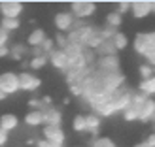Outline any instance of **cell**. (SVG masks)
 I'll return each instance as SVG.
<instances>
[{
	"instance_id": "43",
	"label": "cell",
	"mask_w": 155,
	"mask_h": 147,
	"mask_svg": "<svg viewBox=\"0 0 155 147\" xmlns=\"http://www.w3.org/2000/svg\"><path fill=\"white\" fill-rule=\"evenodd\" d=\"M146 142H148V143H150L151 147H155V132H151V134H150L148 138H146Z\"/></svg>"
},
{
	"instance_id": "11",
	"label": "cell",
	"mask_w": 155,
	"mask_h": 147,
	"mask_svg": "<svg viewBox=\"0 0 155 147\" xmlns=\"http://www.w3.org/2000/svg\"><path fill=\"white\" fill-rule=\"evenodd\" d=\"M44 125L45 126H61L63 125V113H61L57 107H48L44 111Z\"/></svg>"
},
{
	"instance_id": "20",
	"label": "cell",
	"mask_w": 155,
	"mask_h": 147,
	"mask_svg": "<svg viewBox=\"0 0 155 147\" xmlns=\"http://www.w3.org/2000/svg\"><path fill=\"white\" fill-rule=\"evenodd\" d=\"M138 91L144 92L146 96H150V98H151V96L155 94V75L150 77V79H144V81L138 83Z\"/></svg>"
},
{
	"instance_id": "40",
	"label": "cell",
	"mask_w": 155,
	"mask_h": 147,
	"mask_svg": "<svg viewBox=\"0 0 155 147\" xmlns=\"http://www.w3.org/2000/svg\"><path fill=\"white\" fill-rule=\"evenodd\" d=\"M8 136H10V134H8V132H4V130L0 128V147H2V145H6V142H8Z\"/></svg>"
},
{
	"instance_id": "22",
	"label": "cell",
	"mask_w": 155,
	"mask_h": 147,
	"mask_svg": "<svg viewBox=\"0 0 155 147\" xmlns=\"http://www.w3.org/2000/svg\"><path fill=\"white\" fill-rule=\"evenodd\" d=\"M106 25L108 27H112V28H119L123 25V15L117 13V11H108L106 13Z\"/></svg>"
},
{
	"instance_id": "13",
	"label": "cell",
	"mask_w": 155,
	"mask_h": 147,
	"mask_svg": "<svg viewBox=\"0 0 155 147\" xmlns=\"http://www.w3.org/2000/svg\"><path fill=\"white\" fill-rule=\"evenodd\" d=\"M19 126V119L15 113H2L0 115V128L4 130V132L10 134L12 130H15Z\"/></svg>"
},
{
	"instance_id": "25",
	"label": "cell",
	"mask_w": 155,
	"mask_h": 147,
	"mask_svg": "<svg viewBox=\"0 0 155 147\" xmlns=\"http://www.w3.org/2000/svg\"><path fill=\"white\" fill-rule=\"evenodd\" d=\"M148 98H150V96H146L144 92H140V91H138V92H133V100H130V106L136 107L138 113H140V107L144 106V102H146Z\"/></svg>"
},
{
	"instance_id": "41",
	"label": "cell",
	"mask_w": 155,
	"mask_h": 147,
	"mask_svg": "<svg viewBox=\"0 0 155 147\" xmlns=\"http://www.w3.org/2000/svg\"><path fill=\"white\" fill-rule=\"evenodd\" d=\"M4 57H10V47H8V45L0 47V59H4Z\"/></svg>"
},
{
	"instance_id": "12",
	"label": "cell",
	"mask_w": 155,
	"mask_h": 147,
	"mask_svg": "<svg viewBox=\"0 0 155 147\" xmlns=\"http://www.w3.org/2000/svg\"><path fill=\"white\" fill-rule=\"evenodd\" d=\"M155 119V100L148 98L144 102V106L140 107V113H138V121L142 123H151Z\"/></svg>"
},
{
	"instance_id": "33",
	"label": "cell",
	"mask_w": 155,
	"mask_h": 147,
	"mask_svg": "<svg viewBox=\"0 0 155 147\" xmlns=\"http://www.w3.org/2000/svg\"><path fill=\"white\" fill-rule=\"evenodd\" d=\"M40 47L44 49L45 55H49L51 51H55V49H57V47H55V40H53V38H45V42L40 45Z\"/></svg>"
},
{
	"instance_id": "45",
	"label": "cell",
	"mask_w": 155,
	"mask_h": 147,
	"mask_svg": "<svg viewBox=\"0 0 155 147\" xmlns=\"http://www.w3.org/2000/svg\"><path fill=\"white\" fill-rule=\"evenodd\" d=\"M151 13H155V0H151Z\"/></svg>"
},
{
	"instance_id": "24",
	"label": "cell",
	"mask_w": 155,
	"mask_h": 147,
	"mask_svg": "<svg viewBox=\"0 0 155 147\" xmlns=\"http://www.w3.org/2000/svg\"><path fill=\"white\" fill-rule=\"evenodd\" d=\"M91 147H115V142L108 136H98L91 142Z\"/></svg>"
},
{
	"instance_id": "6",
	"label": "cell",
	"mask_w": 155,
	"mask_h": 147,
	"mask_svg": "<svg viewBox=\"0 0 155 147\" xmlns=\"http://www.w3.org/2000/svg\"><path fill=\"white\" fill-rule=\"evenodd\" d=\"M23 13V4L17 0H2L0 2V15L8 19H19Z\"/></svg>"
},
{
	"instance_id": "4",
	"label": "cell",
	"mask_w": 155,
	"mask_h": 147,
	"mask_svg": "<svg viewBox=\"0 0 155 147\" xmlns=\"http://www.w3.org/2000/svg\"><path fill=\"white\" fill-rule=\"evenodd\" d=\"M53 23H55V27L59 32L63 34H68L70 30L74 28V23H76V17L72 15V11H57L55 13V19H53Z\"/></svg>"
},
{
	"instance_id": "38",
	"label": "cell",
	"mask_w": 155,
	"mask_h": 147,
	"mask_svg": "<svg viewBox=\"0 0 155 147\" xmlns=\"http://www.w3.org/2000/svg\"><path fill=\"white\" fill-rule=\"evenodd\" d=\"M38 147H61L57 143H53V142H48V140H40V142H36Z\"/></svg>"
},
{
	"instance_id": "15",
	"label": "cell",
	"mask_w": 155,
	"mask_h": 147,
	"mask_svg": "<svg viewBox=\"0 0 155 147\" xmlns=\"http://www.w3.org/2000/svg\"><path fill=\"white\" fill-rule=\"evenodd\" d=\"M45 38H48L45 30L38 27V28H34L32 32L27 36V45H28V47H40V45L45 42Z\"/></svg>"
},
{
	"instance_id": "39",
	"label": "cell",
	"mask_w": 155,
	"mask_h": 147,
	"mask_svg": "<svg viewBox=\"0 0 155 147\" xmlns=\"http://www.w3.org/2000/svg\"><path fill=\"white\" fill-rule=\"evenodd\" d=\"M146 60H148V64L151 66V68H155V51H151V53H148V55L144 57Z\"/></svg>"
},
{
	"instance_id": "27",
	"label": "cell",
	"mask_w": 155,
	"mask_h": 147,
	"mask_svg": "<svg viewBox=\"0 0 155 147\" xmlns=\"http://www.w3.org/2000/svg\"><path fill=\"white\" fill-rule=\"evenodd\" d=\"M49 62V59H48V55H42V57H32L30 59V68L32 70H42V68Z\"/></svg>"
},
{
	"instance_id": "21",
	"label": "cell",
	"mask_w": 155,
	"mask_h": 147,
	"mask_svg": "<svg viewBox=\"0 0 155 147\" xmlns=\"http://www.w3.org/2000/svg\"><path fill=\"white\" fill-rule=\"evenodd\" d=\"M72 130H74V132H80V134L87 132V121H85L83 113H78L76 117L72 119Z\"/></svg>"
},
{
	"instance_id": "7",
	"label": "cell",
	"mask_w": 155,
	"mask_h": 147,
	"mask_svg": "<svg viewBox=\"0 0 155 147\" xmlns=\"http://www.w3.org/2000/svg\"><path fill=\"white\" fill-rule=\"evenodd\" d=\"M48 59H49V62L53 64V68H55V70H61V72L66 74L68 68H70V59H68L66 51H63V49L51 51L49 55H48Z\"/></svg>"
},
{
	"instance_id": "2",
	"label": "cell",
	"mask_w": 155,
	"mask_h": 147,
	"mask_svg": "<svg viewBox=\"0 0 155 147\" xmlns=\"http://www.w3.org/2000/svg\"><path fill=\"white\" fill-rule=\"evenodd\" d=\"M70 11L76 19L85 21L87 17H91L93 13L97 11V4L91 2V0H74L70 4Z\"/></svg>"
},
{
	"instance_id": "14",
	"label": "cell",
	"mask_w": 155,
	"mask_h": 147,
	"mask_svg": "<svg viewBox=\"0 0 155 147\" xmlns=\"http://www.w3.org/2000/svg\"><path fill=\"white\" fill-rule=\"evenodd\" d=\"M91 110H93V113H97L100 119H102V117H112V115H115V110H114V106H112V102H110V98L104 100V102L95 104Z\"/></svg>"
},
{
	"instance_id": "29",
	"label": "cell",
	"mask_w": 155,
	"mask_h": 147,
	"mask_svg": "<svg viewBox=\"0 0 155 147\" xmlns=\"http://www.w3.org/2000/svg\"><path fill=\"white\" fill-rule=\"evenodd\" d=\"M53 40H55V47L57 49H66L68 47V36L66 34H63V32H57V36L53 38Z\"/></svg>"
},
{
	"instance_id": "36",
	"label": "cell",
	"mask_w": 155,
	"mask_h": 147,
	"mask_svg": "<svg viewBox=\"0 0 155 147\" xmlns=\"http://www.w3.org/2000/svg\"><path fill=\"white\" fill-rule=\"evenodd\" d=\"M27 104H28L30 110H40V111H42V100H40V98H30Z\"/></svg>"
},
{
	"instance_id": "46",
	"label": "cell",
	"mask_w": 155,
	"mask_h": 147,
	"mask_svg": "<svg viewBox=\"0 0 155 147\" xmlns=\"http://www.w3.org/2000/svg\"><path fill=\"white\" fill-rule=\"evenodd\" d=\"M4 98H6V94H4L2 91H0V100H4Z\"/></svg>"
},
{
	"instance_id": "31",
	"label": "cell",
	"mask_w": 155,
	"mask_h": 147,
	"mask_svg": "<svg viewBox=\"0 0 155 147\" xmlns=\"http://www.w3.org/2000/svg\"><path fill=\"white\" fill-rule=\"evenodd\" d=\"M138 72H140L142 81H144V79H150V77H153V75H155V74H153V68H151L150 64H142L140 68H138Z\"/></svg>"
},
{
	"instance_id": "16",
	"label": "cell",
	"mask_w": 155,
	"mask_h": 147,
	"mask_svg": "<svg viewBox=\"0 0 155 147\" xmlns=\"http://www.w3.org/2000/svg\"><path fill=\"white\" fill-rule=\"evenodd\" d=\"M85 121H87V132H91L95 138H98V130H100V125H102V119L97 113L91 111V113L85 115Z\"/></svg>"
},
{
	"instance_id": "48",
	"label": "cell",
	"mask_w": 155,
	"mask_h": 147,
	"mask_svg": "<svg viewBox=\"0 0 155 147\" xmlns=\"http://www.w3.org/2000/svg\"><path fill=\"white\" fill-rule=\"evenodd\" d=\"M153 132H155V130H153Z\"/></svg>"
},
{
	"instance_id": "3",
	"label": "cell",
	"mask_w": 155,
	"mask_h": 147,
	"mask_svg": "<svg viewBox=\"0 0 155 147\" xmlns=\"http://www.w3.org/2000/svg\"><path fill=\"white\" fill-rule=\"evenodd\" d=\"M0 91L6 96L15 94L19 91V74H15V72H2L0 74Z\"/></svg>"
},
{
	"instance_id": "26",
	"label": "cell",
	"mask_w": 155,
	"mask_h": 147,
	"mask_svg": "<svg viewBox=\"0 0 155 147\" xmlns=\"http://www.w3.org/2000/svg\"><path fill=\"white\" fill-rule=\"evenodd\" d=\"M0 27H2L4 30H8V32H12V30H17L21 27L19 19H8V17H2V21H0Z\"/></svg>"
},
{
	"instance_id": "9",
	"label": "cell",
	"mask_w": 155,
	"mask_h": 147,
	"mask_svg": "<svg viewBox=\"0 0 155 147\" xmlns=\"http://www.w3.org/2000/svg\"><path fill=\"white\" fill-rule=\"evenodd\" d=\"M130 13L136 19H144L151 13V0H134L130 2Z\"/></svg>"
},
{
	"instance_id": "18",
	"label": "cell",
	"mask_w": 155,
	"mask_h": 147,
	"mask_svg": "<svg viewBox=\"0 0 155 147\" xmlns=\"http://www.w3.org/2000/svg\"><path fill=\"white\" fill-rule=\"evenodd\" d=\"M28 55H30V47L25 43H15L10 49V57L13 60H23V57H28Z\"/></svg>"
},
{
	"instance_id": "17",
	"label": "cell",
	"mask_w": 155,
	"mask_h": 147,
	"mask_svg": "<svg viewBox=\"0 0 155 147\" xmlns=\"http://www.w3.org/2000/svg\"><path fill=\"white\" fill-rule=\"evenodd\" d=\"M25 125H28V126H40V125H44V111H40V110H30L27 115H25Z\"/></svg>"
},
{
	"instance_id": "28",
	"label": "cell",
	"mask_w": 155,
	"mask_h": 147,
	"mask_svg": "<svg viewBox=\"0 0 155 147\" xmlns=\"http://www.w3.org/2000/svg\"><path fill=\"white\" fill-rule=\"evenodd\" d=\"M119 30L117 28H112V27H108V25H104V27H98V34L102 36V40H112V38L117 34Z\"/></svg>"
},
{
	"instance_id": "35",
	"label": "cell",
	"mask_w": 155,
	"mask_h": 147,
	"mask_svg": "<svg viewBox=\"0 0 155 147\" xmlns=\"http://www.w3.org/2000/svg\"><path fill=\"white\" fill-rule=\"evenodd\" d=\"M8 42H10V32H8V30H4L2 27H0V47L8 45Z\"/></svg>"
},
{
	"instance_id": "30",
	"label": "cell",
	"mask_w": 155,
	"mask_h": 147,
	"mask_svg": "<svg viewBox=\"0 0 155 147\" xmlns=\"http://www.w3.org/2000/svg\"><path fill=\"white\" fill-rule=\"evenodd\" d=\"M123 119H125L127 123H133V121H138V110L133 106H129L125 111H123Z\"/></svg>"
},
{
	"instance_id": "47",
	"label": "cell",
	"mask_w": 155,
	"mask_h": 147,
	"mask_svg": "<svg viewBox=\"0 0 155 147\" xmlns=\"http://www.w3.org/2000/svg\"><path fill=\"white\" fill-rule=\"evenodd\" d=\"M153 123H155V119H153Z\"/></svg>"
},
{
	"instance_id": "1",
	"label": "cell",
	"mask_w": 155,
	"mask_h": 147,
	"mask_svg": "<svg viewBox=\"0 0 155 147\" xmlns=\"http://www.w3.org/2000/svg\"><path fill=\"white\" fill-rule=\"evenodd\" d=\"M130 100H133V91H130L129 87H121V89H117L110 96V102L114 106L115 113H123V111H125L127 107L130 106Z\"/></svg>"
},
{
	"instance_id": "19",
	"label": "cell",
	"mask_w": 155,
	"mask_h": 147,
	"mask_svg": "<svg viewBox=\"0 0 155 147\" xmlns=\"http://www.w3.org/2000/svg\"><path fill=\"white\" fill-rule=\"evenodd\" d=\"M97 55L98 57H108V55H117V49H115V45L112 40H104L100 43V47L97 49Z\"/></svg>"
},
{
	"instance_id": "5",
	"label": "cell",
	"mask_w": 155,
	"mask_h": 147,
	"mask_svg": "<svg viewBox=\"0 0 155 147\" xmlns=\"http://www.w3.org/2000/svg\"><path fill=\"white\" fill-rule=\"evenodd\" d=\"M42 87V79L32 72H19V91L32 92Z\"/></svg>"
},
{
	"instance_id": "44",
	"label": "cell",
	"mask_w": 155,
	"mask_h": 147,
	"mask_svg": "<svg viewBox=\"0 0 155 147\" xmlns=\"http://www.w3.org/2000/svg\"><path fill=\"white\" fill-rule=\"evenodd\" d=\"M134 147H151V145H150L148 142H146V140H144V142H140V143H136Z\"/></svg>"
},
{
	"instance_id": "34",
	"label": "cell",
	"mask_w": 155,
	"mask_h": 147,
	"mask_svg": "<svg viewBox=\"0 0 155 147\" xmlns=\"http://www.w3.org/2000/svg\"><path fill=\"white\" fill-rule=\"evenodd\" d=\"M117 13H121V15H125L127 11H130V2L129 0H123V2H117V10H115Z\"/></svg>"
},
{
	"instance_id": "10",
	"label": "cell",
	"mask_w": 155,
	"mask_h": 147,
	"mask_svg": "<svg viewBox=\"0 0 155 147\" xmlns=\"http://www.w3.org/2000/svg\"><path fill=\"white\" fill-rule=\"evenodd\" d=\"M97 68L104 72H119V57L117 55H108V57H98Z\"/></svg>"
},
{
	"instance_id": "32",
	"label": "cell",
	"mask_w": 155,
	"mask_h": 147,
	"mask_svg": "<svg viewBox=\"0 0 155 147\" xmlns=\"http://www.w3.org/2000/svg\"><path fill=\"white\" fill-rule=\"evenodd\" d=\"M70 94L72 96H78V98L83 96V83L81 81H76V83L70 85Z\"/></svg>"
},
{
	"instance_id": "37",
	"label": "cell",
	"mask_w": 155,
	"mask_h": 147,
	"mask_svg": "<svg viewBox=\"0 0 155 147\" xmlns=\"http://www.w3.org/2000/svg\"><path fill=\"white\" fill-rule=\"evenodd\" d=\"M42 55H45L42 47H30V59L32 57H42Z\"/></svg>"
},
{
	"instance_id": "23",
	"label": "cell",
	"mask_w": 155,
	"mask_h": 147,
	"mask_svg": "<svg viewBox=\"0 0 155 147\" xmlns=\"http://www.w3.org/2000/svg\"><path fill=\"white\" fill-rule=\"evenodd\" d=\"M112 42H114V45H115V49L121 51V49H125L127 45H129V38H127V34L117 32V34H115V36L112 38Z\"/></svg>"
},
{
	"instance_id": "42",
	"label": "cell",
	"mask_w": 155,
	"mask_h": 147,
	"mask_svg": "<svg viewBox=\"0 0 155 147\" xmlns=\"http://www.w3.org/2000/svg\"><path fill=\"white\" fill-rule=\"evenodd\" d=\"M21 68H23V72H27L28 68H30V59H25V60H21Z\"/></svg>"
},
{
	"instance_id": "8",
	"label": "cell",
	"mask_w": 155,
	"mask_h": 147,
	"mask_svg": "<svg viewBox=\"0 0 155 147\" xmlns=\"http://www.w3.org/2000/svg\"><path fill=\"white\" fill-rule=\"evenodd\" d=\"M42 134H44V140L53 142V143H57L61 147H63V143L66 140V136L63 132V126H44Z\"/></svg>"
}]
</instances>
